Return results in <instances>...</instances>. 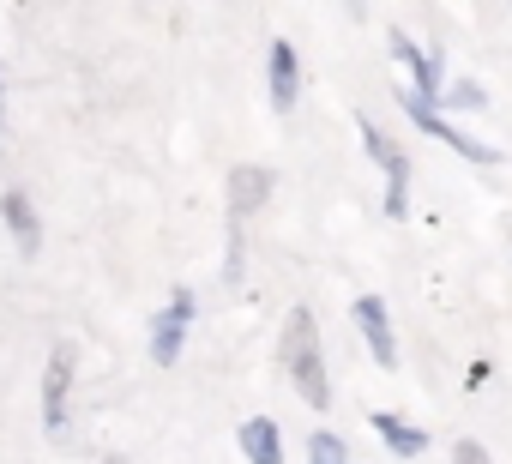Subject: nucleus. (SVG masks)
Returning a JSON list of instances; mask_svg holds the SVG:
<instances>
[{"label":"nucleus","instance_id":"f257e3e1","mask_svg":"<svg viewBox=\"0 0 512 464\" xmlns=\"http://www.w3.org/2000/svg\"><path fill=\"white\" fill-rule=\"evenodd\" d=\"M284 368H290L296 392H302L314 410H326V404H332L326 350H320V320H314L308 308H296V314H290V326H284Z\"/></svg>","mask_w":512,"mask_h":464},{"label":"nucleus","instance_id":"f03ea898","mask_svg":"<svg viewBox=\"0 0 512 464\" xmlns=\"http://www.w3.org/2000/svg\"><path fill=\"white\" fill-rule=\"evenodd\" d=\"M356 133H362L368 157L386 169V217H404V205H410V157H404V151H398V139H386L368 115H356Z\"/></svg>","mask_w":512,"mask_h":464},{"label":"nucleus","instance_id":"7ed1b4c3","mask_svg":"<svg viewBox=\"0 0 512 464\" xmlns=\"http://www.w3.org/2000/svg\"><path fill=\"white\" fill-rule=\"evenodd\" d=\"M404 109H410V121H416L422 133H434V139H440V145H452L458 157H470V163H500V151H494V145H482V139H470L464 127H452V121H446L434 103H422L416 91H404Z\"/></svg>","mask_w":512,"mask_h":464},{"label":"nucleus","instance_id":"20e7f679","mask_svg":"<svg viewBox=\"0 0 512 464\" xmlns=\"http://www.w3.org/2000/svg\"><path fill=\"white\" fill-rule=\"evenodd\" d=\"M187 326H193V290H175L169 308H163L157 326H151V362H157V368H175V362H181V338H187Z\"/></svg>","mask_w":512,"mask_h":464},{"label":"nucleus","instance_id":"39448f33","mask_svg":"<svg viewBox=\"0 0 512 464\" xmlns=\"http://www.w3.org/2000/svg\"><path fill=\"white\" fill-rule=\"evenodd\" d=\"M67 398H73V344L49 350V374H43V428L67 434Z\"/></svg>","mask_w":512,"mask_h":464},{"label":"nucleus","instance_id":"423d86ee","mask_svg":"<svg viewBox=\"0 0 512 464\" xmlns=\"http://www.w3.org/2000/svg\"><path fill=\"white\" fill-rule=\"evenodd\" d=\"M356 332H362V344H368V356L380 362V368H398V338H392V314H386V302L380 296H356Z\"/></svg>","mask_w":512,"mask_h":464},{"label":"nucleus","instance_id":"0eeeda50","mask_svg":"<svg viewBox=\"0 0 512 464\" xmlns=\"http://www.w3.org/2000/svg\"><path fill=\"white\" fill-rule=\"evenodd\" d=\"M266 199H272V169H260V163H235L229 169V223L235 229L260 211Z\"/></svg>","mask_w":512,"mask_h":464},{"label":"nucleus","instance_id":"6e6552de","mask_svg":"<svg viewBox=\"0 0 512 464\" xmlns=\"http://www.w3.org/2000/svg\"><path fill=\"white\" fill-rule=\"evenodd\" d=\"M392 55L410 67V79H416V97L440 109V97H446V85H440V55H422V49H416L404 31H392Z\"/></svg>","mask_w":512,"mask_h":464},{"label":"nucleus","instance_id":"1a4fd4ad","mask_svg":"<svg viewBox=\"0 0 512 464\" xmlns=\"http://www.w3.org/2000/svg\"><path fill=\"white\" fill-rule=\"evenodd\" d=\"M296 97H302V61H296V49L278 37V43H272V109L290 115Z\"/></svg>","mask_w":512,"mask_h":464},{"label":"nucleus","instance_id":"9d476101","mask_svg":"<svg viewBox=\"0 0 512 464\" xmlns=\"http://www.w3.org/2000/svg\"><path fill=\"white\" fill-rule=\"evenodd\" d=\"M235 440H241L247 464H284V440H278V422L272 416H247Z\"/></svg>","mask_w":512,"mask_h":464},{"label":"nucleus","instance_id":"9b49d317","mask_svg":"<svg viewBox=\"0 0 512 464\" xmlns=\"http://www.w3.org/2000/svg\"><path fill=\"white\" fill-rule=\"evenodd\" d=\"M368 422H374V434H380L398 458H416V452L428 446V434H422V428H410V422H404V416H392V410H374Z\"/></svg>","mask_w":512,"mask_h":464},{"label":"nucleus","instance_id":"f8f14e48","mask_svg":"<svg viewBox=\"0 0 512 464\" xmlns=\"http://www.w3.org/2000/svg\"><path fill=\"white\" fill-rule=\"evenodd\" d=\"M0 217L13 223V236H19V254H37V211H31V199L25 193H0Z\"/></svg>","mask_w":512,"mask_h":464},{"label":"nucleus","instance_id":"ddd939ff","mask_svg":"<svg viewBox=\"0 0 512 464\" xmlns=\"http://www.w3.org/2000/svg\"><path fill=\"white\" fill-rule=\"evenodd\" d=\"M308 464H350V446L332 428H314L308 434Z\"/></svg>","mask_w":512,"mask_h":464},{"label":"nucleus","instance_id":"4468645a","mask_svg":"<svg viewBox=\"0 0 512 464\" xmlns=\"http://www.w3.org/2000/svg\"><path fill=\"white\" fill-rule=\"evenodd\" d=\"M440 103H452V109H482V91H476V85H452Z\"/></svg>","mask_w":512,"mask_h":464},{"label":"nucleus","instance_id":"2eb2a0df","mask_svg":"<svg viewBox=\"0 0 512 464\" xmlns=\"http://www.w3.org/2000/svg\"><path fill=\"white\" fill-rule=\"evenodd\" d=\"M452 464H488L482 440H458V446H452Z\"/></svg>","mask_w":512,"mask_h":464},{"label":"nucleus","instance_id":"dca6fc26","mask_svg":"<svg viewBox=\"0 0 512 464\" xmlns=\"http://www.w3.org/2000/svg\"><path fill=\"white\" fill-rule=\"evenodd\" d=\"M109 464H127V458H109Z\"/></svg>","mask_w":512,"mask_h":464}]
</instances>
